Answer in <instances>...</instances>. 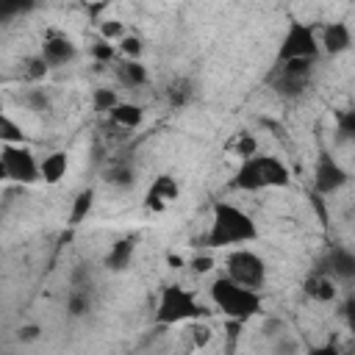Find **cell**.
Returning a JSON list of instances; mask_svg holds the SVG:
<instances>
[{
  "instance_id": "cell-16",
  "label": "cell",
  "mask_w": 355,
  "mask_h": 355,
  "mask_svg": "<svg viewBox=\"0 0 355 355\" xmlns=\"http://www.w3.org/2000/svg\"><path fill=\"white\" fill-rule=\"evenodd\" d=\"M327 275L338 283V280H349L355 275V255L347 250V247H336L330 252V269Z\"/></svg>"
},
{
  "instance_id": "cell-17",
  "label": "cell",
  "mask_w": 355,
  "mask_h": 355,
  "mask_svg": "<svg viewBox=\"0 0 355 355\" xmlns=\"http://www.w3.org/2000/svg\"><path fill=\"white\" fill-rule=\"evenodd\" d=\"M133 252H136L133 239H119V241H114V244H111V250H108V255H105L108 269H114V272L128 269V266H130V261H133Z\"/></svg>"
},
{
  "instance_id": "cell-8",
  "label": "cell",
  "mask_w": 355,
  "mask_h": 355,
  "mask_svg": "<svg viewBox=\"0 0 355 355\" xmlns=\"http://www.w3.org/2000/svg\"><path fill=\"white\" fill-rule=\"evenodd\" d=\"M311 75H313V61H280L275 75V92L294 100L311 86Z\"/></svg>"
},
{
  "instance_id": "cell-22",
  "label": "cell",
  "mask_w": 355,
  "mask_h": 355,
  "mask_svg": "<svg viewBox=\"0 0 355 355\" xmlns=\"http://www.w3.org/2000/svg\"><path fill=\"white\" fill-rule=\"evenodd\" d=\"M22 103H25V108L33 111V114H44V111H50V94H47L42 86L28 89V92L22 94Z\"/></svg>"
},
{
  "instance_id": "cell-19",
  "label": "cell",
  "mask_w": 355,
  "mask_h": 355,
  "mask_svg": "<svg viewBox=\"0 0 355 355\" xmlns=\"http://www.w3.org/2000/svg\"><path fill=\"white\" fill-rule=\"evenodd\" d=\"M105 180L114 186V189H133V183H136V169L130 166V164H125V161H116L108 172H105Z\"/></svg>"
},
{
  "instance_id": "cell-14",
  "label": "cell",
  "mask_w": 355,
  "mask_h": 355,
  "mask_svg": "<svg viewBox=\"0 0 355 355\" xmlns=\"http://www.w3.org/2000/svg\"><path fill=\"white\" fill-rule=\"evenodd\" d=\"M305 294L313 302H333L338 297V283L327 275V272H316L308 283H305Z\"/></svg>"
},
{
  "instance_id": "cell-12",
  "label": "cell",
  "mask_w": 355,
  "mask_h": 355,
  "mask_svg": "<svg viewBox=\"0 0 355 355\" xmlns=\"http://www.w3.org/2000/svg\"><path fill=\"white\" fill-rule=\"evenodd\" d=\"M349 44H352V31H349L347 22H333V25L324 28V33H322V47H324V53L338 55V53L349 50Z\"/></svg>"
},
{
  "instance_id": "cell-7",
  "label": "cell",
  "mask_w": 355,
  "mask_h": 355,
  "mask_svg": "<svg viewBox=\"0 0 355 355\" xmlns=\"http://www.w3.org/2000/svg\"><path fill=\"white\" fill-rule=\"evenodd\" d=\"M316 53H319V42L313 28L305 22H294L283 39L280 61H316Z\"/></svg>"
},
{
  "instance_id": "cell-2",
  "label": "cell",
  "mask_w": 355,
  "mask_h": 355,
  "mask_svg": "<svg viewBox=\"0 0 355 355\" xmlns=\"http://www.w3.org/2000/svg\"><path fill=\"white\" fill-rule=\"evenodd\" d=\"M288 183V166L277 155H252L241 161L233 186L244 191H263V189H280Z\"/></svg>"
},
{
  "instance_id": "cell-23",
  "label": "cell",
  "mask_w": 355,
  "mask_h": 355,
  "mask_svg": "<svg viewBox=\"0 0 355 355\" xmlns=\"http://www.w3.org/2000/svg\"><path fill=\"white\" fill-rule=\"evenodd\" d=\"M116 47H119V53L125 55V61H139L141 53H144V42H141L139 33H125V36L116 42Z\"/></svg>"
},
{
  "instance_id": "cell-26",
  "label": "cell",
  "mask_w": 355,
  "mask_h": 355,
  "mask_svg": "<svg viewBox=\"0 0 355 355\" xmlns=\"http://www.w3.org/2000/svg\"><path fill=\"white\" fill-rule=\"evenodd\" d=\"M92 103H94V108L97 111H103V114H108L116 103H119V97H116V92L114 89H105V86H100V89H94V97H92Z\"/></svg>"
},
{
  "instance_id": "cell-33",
  "label": "cell",
  "mask_w": 355,
  "mask_h": 355,
  "mask_svg": "<svg viewBox=\"0 0 355 355\" xmlns=\"http://www.w3.org/2000/svg\"><path fill=\"white\" fill-rule=\"evenodd\" d=\"M0 180H6V169H3V161H0Z\"/></svg>"
},
{
  "instance_id": "cell-3",
  "label": "cell",
  "mask_w": 355,
  "mask_h": 355,
  "mask_svg": "<svg viewBox=\"0 0 355 355\" xmlns=\"http://www.w3.org/2000/svg\"><path fill=\"white\" fill-rule=\"evenodd\" d=\"M208 294H211V302L216 305V311H222L225 316L239 319V322H247V319H252V316L261 311V294L236 286V283L227 280L225 275L211 283Z\"/></svg>"
},
{
  "instance_id": "cell-27",
  "label": "cell",
  "mask_w": 355,
  "mask_h": 355,
  "mask_svg": "<svg viewBox=\"0 0 355 355\" xmlns=\"http://www.w3.org/2000/svg\"><path fill=\"white\" fill-rule=\"evenodd\" d=\"M92 208V191H80L75 197V205H72V222H80Z\"/></svg>"
},
{
  "instance_id": "cell-9",
  "label": "cell",
  "mask_w": 355,
  "mask_h": 355,
  "mask_svg": "<svg viewBox=\"0 0 355 355\" xmlns=\"http://www.w3.org/2000/svg\"><path fill=\"white\" fill-rule=\"evenodd\" d=\"M78 55V44L58 28H47L44 31V39H42V50H39V58L50 67H67L69 61H75Z\"/></svg>"
},
{
  "instance_id": "cell-20",
  "label": "cell",
  "mask_w": 355,
  "mask_h": 355,
  "mask_svg": "<svg viewBox=\"0 0 355 355\" xmlns=\"http://www.w3.org/2000/svg\"><path fill=\"white\" fill-rule=\"evenodd\" d=\"M227 150L236 155V158H241V161H247V158H252V155H258V139L252 136V133H247V130H241V133H236L233 139H230V144H227Z\"/></svg>"
},
{
  "instance_id": "cell-29",
  "label": "cell",
  "mask_w": 355,
  "mask_h": 355,
  "mask_svg": "<svg viewBox=\"0 0 355 355\" xmlns=\"http://www.w3.org/2000/svg\"><path fill=\"white\" fill-rule=\"evenodd\" d=\"M86 308H89V297H86L83 291H75V294L69 297V313H72V316H80Z\"/></svg>"
},
{
  "instance_id": "cell-10",
  "label": "cell",
  "mask_w": 355,
  "mask_h": 355,
  "mask_svg": "<svg viewBox=\"0 0 355 355\" xmlns=\"http://www.w3.org/2000/svg\"><path fill=\"white\" fill-rule=\"evenodd\" d=\"M178 194H180L178 180H175L172 175H158V178L150 183L147 194H144V208H147V211H164L172 200H178Z\"/></svg>"
},
{
  "instance_id": "cell-13",
  "label": "cell",
  "mask_w": 355,
  "mask_h": 355,
  "mask_svg": "<svg viewBox=\"0 0 355 355\" xmlns=\"http://www.w3.org/2000/svg\"><path fill=\"white\" fill-rule=\"evenodd\" d=\"M67 169H69L67 153L53 150V153H47V155L39 161V180H44V183H58V180L67 175Z\"/></svg>"
},
{
  "instance_id": "cell-15",
  "label": "cell",
  "mask_w": 355,
  "mask_h": 355,
  "mask_svg": "<svg viewBox=\"0 0 355 355\" xmlns=\"http://www.w3.org/2000/svg\"><path fill=\"white\" fill-rule=\"evenodd\" d=\"M108 116H111V122H114L116 128L133 130V128H139V125L144 122V108L136 105V103H122V100H119V103L108 111Z\"/></svg>"
},
{
  "instance_id": "cell-1",
  "label": "cell",
  "mask_w": 355,
  "mask_h": 355,
  "mask_svg": "<svg viewBox=\"0 0 355 355\" xmlns=\"http://www.w3.org/2000/svg\"><path fill=\"white\" fill-rule=\"evenodd\" d=\"M258 236V227L247 211H241L233 202H219L214 208L211 230H208V244L211 247H236L247 244Z\"/></svg>"
},
{
  "instance_id": "cell-32",
  "label": "cell",
  "mask_w": 355,
  "mask_h": 355,
  "mask_svg": "<svg viewBox=\"0 0 355 355\" xmlns=\"http://www.w3.org/2000/svg\"><path fill=\"white\" fill-rule=\"evenodd\" d=\"M311 355H344L336 344H324V347H316V349H311Z\"/></svg>"
},
{
  "instance_id": "cell-6",
  "label": "cell",
  "mask_w": 355,
  "mask_h": 355,
  "mask_svg": "<svg viewBox=\"0 0 355 355\" xmlns=\"http://www.w3.org/2000/svg\"><path fill=\"white\" fill-rule=\"evenodd\" d=\"M0 161H3L6 178L19 180V183H33V180H39V161H36V155L31 153V147H25L22 141H19V144H3Z\"/></svg>"
},
{
  "instance_id": "cell-4",
  "label": "cell",
  "mask_w": 355,
  "mask_h": 355,
  "mask_svg": "<svg viewBox=\"0 0 355 355\" xmlns=\"http://www.w3.org/2000/svg\"><path fill=\"white\" fill-rule=\"evenodd\" d=\"M225 277L233 280L241 288H250V291L261 294V288L266 283V263L258 252H252L247 247H239L225 258Z\"/></svg>"
},
{
  "instance_id": "cell-30",
  "label": "cell",
  "mask_w": 355,
  "mask_h": 355,
  "mask_svg": "<svg viewBox=\"0 0 355 355\" xmlns=\"http://www.w3.org/2000/svg\"><path fill=\"white\" fill-rule=\"evenodd\" d=\"M191 269H194L197 275H205V272L214 269V258H208V255H197V258H191Z\"/></svg>"
},
{
  "instance_id": "cell-31",
  "label": "cell",
  "mask_w": 355,
  "mask_h": 355,
  "mask_svg": "<svg viewBox=\"0 0 355 355\" xmlns=\"http://www.w3.org/2000/svg\"><path fill=\"white\" fill-rule=\"evenodd\" d=\"M36 338H39V327H36V324L19 327V341H36Z\"/></svg>"
},
{
  "instance_id": "cell-28",
  "label": "cell",
  "mask_w": 355,
  "mask_h": 355,
  "mask_svg": "<svg viewBox=\"0 0 355 355\" xmlns=\"http://www.w3.org/2000/svg\"><path fill=\"white\" fill-rule=\"evenodd\" d=\"M92 55L97 58V61H111L114 58V44H108V42H103V39H97L94 44H92Z\"/></svg>"
},
{
  "instance_id": "cell-5",
  "label": "cell",
  "mask_w": 355,
  "mask_h": 355,
  "mask_svg": "<svg viewBox=\"0 0 355 355\" xmlns=\"http://www.w3.org/2000/svg\"><path fill=\"white\" fill-rule=\"evenodd\" d=\"M202 316V305L197 302V297L180 286H166L161 291L158 300V319L164 324H175V322H194Z\"/></svg>"
},
{
  "instance_id": "cell-21",
  "label": "cell",
  "mask_w": 355,
  "mask_h": 355,
  "mask_svg": "<svg viewBox=\"0 0 355 355\" xmlns=\"http://www.w3.org/2000/svg\"><path fill=\"white\" fill-rule=\"evenodd\" d=\"M189 341H191L194 349H205V347L214 341V327H211L205 319L189 322Z\"/></svg>"
},
{
  "instance_id": "cell-34",
  "label": "cell",
  "mask_w": 355,
  "mask_h": 355,
  "mask_svg": "<svg viewBox=\"0 0 355 355\" xmlns=\"http://www.w3.org/2000/svg\"><path fill=\"white\" fill-rule=\"evenodd\" d=\"M0 19H3V8H0Z\"/></svg>"
},
{
  "instance_id": "cell-18",
  "label": "cell",
  "mask_w": 355,
  "mask_h": 355,
  "mask_svg": "<svg viewBox=\"0 0 355 355\" xmlns=\"http://www.w3.org/2000/svg\"><path fill=\"white\" fill-rule=\"evenodd\" d=\"M116 78H119L122 86L139 89V86L147 83V67H144L141 61H122V64L116 67Z\"/></svg>"
},
{
  "instance_id": "cell-11",
  "label": "cell",
  "mask_w": 355,
  "mask_h": 355,
  "mask_svg": "<svg viewBox=\"0 0 355 355\" xmlns=\"http://www.w3.org/2000/svg\"><path fill=\"white\" fill-rule=\"evenodd\" d=\"M313 183H316V191L333 194V191H338V189L347 183V172L338 166L336 158L322 155L319 164H316V172H313Z\"/></svg>"
},
{
  "instance_id": "cell-24",
  "label": "cell",
  "mask_w": 355,
  "mask_h": 355,
  "mask_svg": "<svg viewBox=\"0 0 355 355\" xmlns=\"http://www.w3.org/2000/svg\"><path fill=\"white\" fill-rule=\"evenodd\" d=\"M0 141H3V144H19V141H22L19 125H17L6 111H0Z\"/></svg>"
},
{
  "instance_id": "cell-25",
  "label": "cell",
  "mask_w": 355,
  "mask_h": 355,
  "mask_svg": "<svg viewBox=\"0 0 355 355\" xmlns=\"http://www.w3.org/2000/svg\"><path fill=\"white\" fill-rule=\"evenodd\" d=\"M125 33H128V28L122 25V19H103L100 22V39L108 44H116Z\"/></svg>"
}]
</instances>
